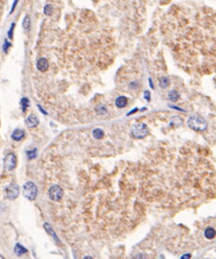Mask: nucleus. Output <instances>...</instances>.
Masks as SVG:
<instances>
[{"instance_id": "nucleus-1", "label": "nucleus", "mask_w": 216, "mask_h": 259, "mask_svg": "<svg viewBox=\"0 0 216 259\" xmlns=\"http://www.w3.org/2000/svg\"><path fill=\"white\" fill-rule=\"evenodd\" d=\"M188 126L193 130L196 131H204L207 126V123L204 118L196 116L191 117L188 121Z\"/></svg>"}, {"instance_id": "nucleus-2", "label": "nucleus", "mask_w": 216, "mask_h": 259, "mask_svg": "<svg viewBox=\"0 0 216 259\" xmlns=\"http://www.w3.org/2000/svg\"><path fill=\"white\" fill-rule=\"evenodd\" d=\"M131 134L133 137L142 139L148 134V126L143 123H137L131 126Z\"/></svg>"}, {"instance_id": "nucleus-3", "label": "nucleus", "mask_w": 216, "mask_h": 259, "mask_svg": "<svg viewBox=\"0 0 216 259\" xmlns=\"http://www.w3.org/2000/svg\"><path fill=\"white\" fill-rule=\"evenodd\" d=\"M37 192V185L32 182H26L23 185V195L26 199L33 201L36 199Z\"/></svg>"}, {"instance_id": "nucleus-4", "label": "nucleus", "mask_w": 216, "mask_h": 259, "mask_svg": "<svg viewBox=\"0 0 216 259\" xmlns=\"http://www.w3.org/2000/svg\"><path fill=\"white\" fill-rule=\"evenodd\" d=\"M17 166V158L13 153H10L5 155L3 160V166L5 170L12 171Z\"/></svg>"}, {"instance_id": "nucleus-5", "label": "nucleus", "mask_w": 216, "mask_h": 259, "mask_svg": "<svg viewBox=\"0 0 216 259\" xmlns=\"http://www.w3.org/2000/svg\"><path fill=\"white\" fill-rule=\"evenodd\" d=\"M19 186L16 183H10L5 188V196L7 199L14 200L19 195Z\"/></svg>"}, {"instance_id": "nucleus-6", "label": "nucleus", "mask_w": 216, "mask_h": 259, "mask_svg": "<svg viewBox=\"0 0 216 259\" xmlns=\"http://www.w3.org/2000/svg\"><path fill=\"white\" fill-rule=\"evenodd\" d=\"M50 199L54 202H58L62 198L64 195V191L59 185H54L50 188L48 191Z\"/></svg>"}, {"instance_id": "nucleus-7", "label": "nucleus", "mask_w": 216, "mask_h": 259, "mask_svg": "<svg viewBox=\"0 0 216 259\" xmlns=\"http://www.w3.org/2000/svg\"><path fill=\"white\" fill-rule=\"evenodd\" d=\"M39 123V118H37V115H34V114H31L28 116L26 120V124L28 128L33 129L37 126Z\"/></svg>"}, {"instance_id": "nucleus-8", "label": "nucleus", "mask_w": 216, "mask_h": 259, "mask_svg": "<svg viewBox=\"0 0 216 259\" xmlns=\"http://www.w3.org/2000/svg\"><path fill=\"white\" fill-rule=\"evenodd\" d=\"M36 67H37V69H38L39 72H46V71L48 69V67H49L48 60L45 59V58H41V59H39L38 61H37Z\"/></svg>"}, {"instance_id": "nucleus-9", "label": "nucleus", "mask_w": 216, "mask_h": 259, "mask_svg": "<svg viewBox=\"0 0 216 259\" xmlns=\"http://www.w3.org/2000/svg\"><path fill=\"white\" fill-rule=\"evenodd\" d=\"M25 136V132L24 130L20 129H16L13 131L12 135H11V138L13 139L14 141H20Z\"/></svg>"}, {"instance_id": "nucleus-10", "label": "nucleus", "mask_w": 216, "mask_h": 259, "mask_svg": "<svg viewBox=\"0 0 216 259\" xmlns=\"http://www.w3.org/2000/svg\"><path fill=\"white\" fill-rule=\"evenodd\" d=\"M27 249H26L23 245H20V243H17L14 247V253L17 256H21L22 255L25 254L27 253Z\"/></svg>"}, {"instance_id": "nucleus-11", "label": "nucleus", "mask_w": 216, "mask_h": 259, "mask_svg": "<svg viewBox=\"0 0 216 259\" xmlns=\"http://www.w3.org/2000/svg\"><path fill=\"white\" fill-rule=\"evenodd\" d=\"M128 104V100L125 97H118L115 100V105L119 108H123L126 106Z\"/></svg>"}, {"instance_id": "nucleus-12", "label": "nucleus", "mask_w": 216, "mask_h": 259, "mask_svg": "<svg viewBox=\"0 0 216 259\" xmlns=\"http://www.w3.org/2000/svg\"><path fill=\"white\" fill-rule=\"evenodd\" d=\"M44 228H45V229L46 230V232H48V233H49L50 234V235H51L53 236V238L54 240H55L56 243H60V241H59V238L57 237V236H56V233H55V232H54L53 229L52 227L50 226V225L49 224V223H45V224H44Z\"/></svg>"}, {"instance_id": "nucleus-13", "label": "nucleus", "mask_w": 216, "mask_h": 259, "mask_svg": "<svg viewBox=\"0 0 216 259\" xmlns=\"http://www.w3.org/2000/svg\"><path fill=\"white\" fill-rule=\"evenodd\" d=\"M215 231L214 228L211 227H208L204 231V236L208 239H212L215 237Z\"/></svg>"}, {"instance_id": "nucleus-14", "label": "nucleus", "mask_w": 216, "mask_h": 259, "mask_svg": "<svg viewBox=\"0 0 216 259\" xmlns=\"http://www.w3.org/2000/svg\"><path fill=\"white\" fill-rule=\"evenodd\" d=\"M92 135H93V138L96 139V140H101L104 137V131L99 128L95 129L93 131V132H92Z\"/></svg>"}, {"instance_id": "nucleus-15", "label": "nucleus", "mask_w": 216, "mask_h": 259, "mask_svg": "<svg viewBox=\"0 0 216 259\" xmlns=\"http://www.w3.org/2000/svg\"><path fill=\"white\" fill-rule=\"evenodd\" d=\"M168 97L169 99L172 101V102H177L178 99L180 98V94L177 91H175V90H172V91H170V93H169Z\"/></svg>"}, {"instance_id": "nucleus-16", "label": "nucleus", "mask_w": 216, "mask_h": 259, "mask_svg": "<svg viewBox=\"0 0 216 259\" xmlns=\"http://www.w3.org/2000/svg\"><path fill=\"white\" fill-rule=\"evenodd\" d=\"M21 108H22V111L24 112H25L26 111V110H27V108L29 107L30 102L29 99L26 98V97H24V98L21 99Z\"/></svg>"}, {"instance_id": "nucleus-17", "label": "nucleus", "mask_w": 216, "mask_h": 259, "mask_svg": "<svg viewBox=\"0 0 216 259\" xmlns=\"http://www.w3.org/2000/svg\"><path fill=\"white\" fill-rule=\"evenodd\" d=\"M30 26H31V18H30V16H28V15H26L25 17H24V20H23V27L24 29L28 30L30 28Z\"/></svg>"}, {"instance_id": "nucleus-18", "label": "nucleus", "mask_w": 216, "mask_h": 259, "mask_svg": "<svg viewBox=\"0 0 216 259\" xmlns=\"http://www.w3.org/2000/svg\"><path fill=\"white\" fill-rule=\"evenodd\" d=\"M37 148H34V149L31 150V151H26V155H27L28 159H29V160L35 159V158L37 157Z\"/></svg>"}, {"instance_id": "nucleus-19", "label": "nucleus", "mask_w": 216, "mask_h": 259, "mask_svg": "<svg viewBox=\"0 0 216 259\" xmlns=\"http://www.w3.org/2000/svg\"><path fill=\"white\" fill-rule=\"evenodd\" d=\"M53 7L51 5H46V6L44 7L43 12H44L46 16H51V15L53 14Z\"/></svg>"}, {"instance_id": "nucleus-20", "label": "nucleus", "mask_w": 216, "mask_h": 259, "mask_svg": "<svg viewBox=\"0 0 216 259\" xmlns=\"http://www.w3.org/2000/svg\"><path fill=\"white\" fill-rule=\"evenodd\" d=\"M170 86V80L166 77H164L160 80V86L163 89H166Z\"/></svg>"}, {"instance_id": "nucleus-21", "label": "nucleus", "mask_w": 216, "mask_h": 259, "mask_svg": "<svg viewBox=\"0 0 216 259\" xmlns=\"http://www.w3.org/2000/svg\"><path fill=\"white\" fill-rule=\"evenodd\" d=\"M96 111L99 115H104L107 112V109L104 105H99V106L96 108Z\"/></svg>"}, {"instance_id": "nucleus-22", "label": "nucleus", "mask_w": 216, "mask_h": 259, "mask_svg": "<svg viewBox=\"0 0 216 259\" xmlns=\"http://www.w3.org/2000/svg\"><path fill=\"white\" fill-rule=\"evenodd\" d=\"M15 26H16V24H15V23H12V24H11V26H10V29H9V31H8V33H7V34H8V37L10 39H12V37H13V31H14Z\"/></svg>"}, {"instance_id": "nucleus-23", "label": "nucleus", "mask_w": 216, "mask_h": 259, "mask_svg": "<svg viewBox=\"0 0 216 259\" xmlns=\"http://www.w3.org/2000/svg\"><path fill=\"white\" fill-rule=\"evenodd\" d=\"M11 46V44L9 42H7V40H5V44L3 45V51L5 53L7 52V50H8V48H10Z\"/></svg>"}, {"instance_id": "nucleus-24", "label": "nucleus", "mask_w": 216, "mask_h": 259, "mask_svg": "<svg viewBox=\"0 0 216 259\" xmlns=\"http://www.w3.org/2000/svg\"><path fill=\"white\" fill-rule=\"evenodd\" d=\"M18 0H14V2H13V4L12 5V8H11L10 10V13H13V11L15 10V9H16V5H18Z\"/></svg>"}, {"instance_id": "nucleus-25", "label": "nucleus", "mask_w": 216, "mask_h": 259, "mask_svg": "<svg viewBox=\"0 0 216 259\" xmlns=\"http://www.w3.org/2000/svg\"><path fill=\"white\" fill-rule=\"evenodd\" d=\"M144 98L146 99L147 101H150L151 99V96H150V92L148 91H146L144 93Z\"/></svg>"}, {"instance_id": "nucleus-26", "label": "nucleus", "mask_w": 216, "mask_h": 259, "mask_svg": "<svg viewBox=\"0 0 216 259\" xmlns=\"http://www.w3.org/2000/svg\"><path fill=\"white\" fill-rule=\"evenodd\" d=\"M37 107H38L39 110H40V112H42V114H44V115H48V112H47L46 111V110H45L44 109H43V108H42V107L40 106V105H39V104H37Z\"/></svg>"}, {"instance_id": "nucleus-27", "label": "nucleus", "mask_w": 216, "mask_h": 259, "mask_svg": "<svg viewBox=\"0 0 216 259\" xmlns=\"http://www.w3.org/2000/svg\"><path fill=\"white\" fill-rule=\"evenodd\" d=\"M191 258V255L190 254H186V255H184L181 257L180 258Z\"/></svg>"}, {"instance_id": "nucleus-28", "label": "nucleus", "mask_w": 216, "mask_h": 259, "mask_svg": "<svg viewBox=\"0 0 216 259\" xmlns=\"http://www.w3.org/2000/svg\"><path fill=\"white\" fill-rule=\"evenodd\" d=\"M0 258H3V257L2 256H0Z\"/></svg>"}]
</instances>
